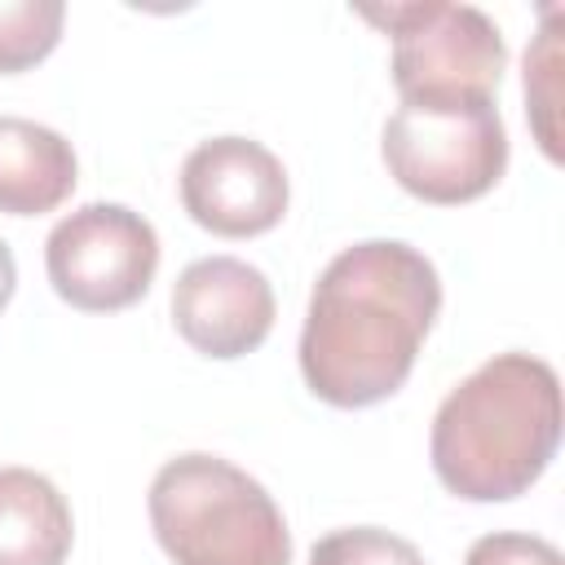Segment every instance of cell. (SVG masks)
Masks as SVG:
<instances>
[{
  "label": "cell",
  "mask_w": 565,
  "mask_h": 565,
  "mask_svg": "<svg viewBox=\"0 0 565 565\" xmlns=\"http://www.w3.org/2000/svg\"><path fill=\"white\" fill-rule=\"evenodd\" d=\"M463 565H565L556 543L539 539V534H516V530H494V534H481Z\"/></svg>",
  "instance_id": "cell-14"
},
{
  "label": "cell",
  "mask_w": 565,
  "mask_h": 565,
  "mask_svg": "<svg viewBox=\"0 0 565 565\" xmlns=\"http://www.w3.org/2000/svg\"><path fill=\"white\" fill-rule=\"evenodd\" d=\"M150 530L172 565H291L274 494L221 455H177L150 481Z\"/></svg>",
  "instance_id": "cell-3"
},
{
  "label": "cell",
  "mask_w": 565,
  "mask_h": 565,
  "mask_svg": "<svg viewBox=\"0 0 565 565\" xmlns=\"http://www.w3.org/2000/svg\"><path fill=\"white\" fill-rule=\"evenodd\" d=\"M552 18H556V9H547V26L539 31L534 49L525 53V102H530V119H534L539 146L556 163L561 159V141H556V66H561V53H556Z\"/></svg>",
  "instance_id": "cell-13"
},
{
  "label": "cell",
  "mask_w": 565,
  "mask_h": 565,
  "mask_svg": "<svg viewBox=\"0 0 565 565\" xmlns=\"http://www.w3.org/2000/svg\"><path fill=\"white\" fill-rule=\"evenodd\" d=\"M75 516L62 490L35 468H0V565H62Z\"/></svg>",
  "instance_id": "cell-10"
},
{
  "label": "cell",
  "mask_w": 565,
  "mask_h": 565,
  "mask_svg": "<svg viewBox=\"0 0 565 565\" xmlns=\"http://www.w3.org/2000/svg\"><path fill=\"white\" fill-rule=\"evenodd\" d=\"M44 269L71 309L119 313L150 291L159 269V234L124 203H84L53 225Z\"/></svg>",
  "instance_id": "cell-6"
},
{
  "label": "cell",
  "mask_w": 565,
  "mask_h": 565,
  "mask_svg": "<svg viewBox=\"0 0 565 565\" xmlns=\"http://www.w3.org/2000/svg\"><path fill=\"white\" fill-rule=\"evenodd\" d=\"M287 168L252 137L199 141L181 163V207L221 238H256L287 212Z\"/></svg>",
  "instance_id": "cell-7"
},
{
  "label": "cell",
  "mask_w": 565,
  "mask_h": 565,
  "mask_svg": "<svg viewBox=\"0 0 565 565\" xmlns=\"http://www.w3.org/2000/svg\"><path fill=\"white\" fill-rule=\"evenodd\" d=\"M309 565H424V556L402 534H388L380 525H349L318 539Z\"/></svg>",
  "instance_id": "cell-12"
},
{
  "label": "cell",
  "mask_w": 565,
  "mask_h": 565,
  "mask_svg": "<svg viewBox=\"0 0 565 565\" xmlns=\"http://www.w3.org/2000/svg\"><path fill=\"white\" fill-rule=\"evenodd\" d=\"M79 163L62 132L22 115H0V212L44 216L71 199Z\"/></svg>",
  "instance_id": "cell-9"
},
{
  "label": "cell",
  "mask_w": 565,
  "mask_h": 565,
  "mask_svg": "<svg viewBox=\"0 0 565 565\" xmlns=\"http://www.w3.org/2000/svg\"><path fill=\"white\" fill-rule=\"evenodd\" d=\"M441 309L433 260L397 238L344 247L313 282L300 375L309 393L340 411H362L393 397Z\"/></svg>",
  "instance_id": "cell-1"
},
{
  "label": "cell",
  "mask_w": 565,
  "mask_h": 565,
  "mask_svg": "<svg viewBox=\"0 0 565 565\" xmlns=\"http://www.w3.org/2000/svg\"><path fill=\"white\" fill-rule=\"evenodd\" d=\"M380 154L406 194L455 207L499 185L508 132L494 97H415L388 115Z\"/></svg>",
  "instance_id": "cell-4"
},
{
  "label": "cell",
  "mask_w": 565,
  "mask_h": 565,
  "mask_svg": "<svg viewBox=\"0 0 565 565\" xmlns=\"http://www.w3.org/2000/svg\"><path fill=\"white\" fill-rule=\"evenodd\" d=\"M561 446V380L534 353H494L433 415V472L468 503L525 494Z\"/></svg>",
  "instance_id": "cell-2"
},
{
  "label": "cell",
  "mask_w": 565,
  "mask_h": 565,
  "mask_svg": "<svg viewBox=\"0 0 565 565\" xmlns=\"http://www.w3.org/2000/svg\"><path fill=\"white\" fill-rule=\"evenodd\" d=\"M172 322L203 358H243L274 331V287L238 256H203L172 287Z\"/></svg>",
  "instance_id": "cell-8"
},
{
  "label": "cell",
  "mask_w": 565,
  "mask_h": 565,
  "mask_svg": "<svg viewBox=\"0 0 565 565\" xmlns=\"http://www.w3.org/2000/svg\"><path fill=\"white\" fill-rule=\"evenodd\" d=\"M66 4L57 0H0V75L31 71L62 40Z\"/></svg>",
  "instance_id": "cell-11"
},
{
  "label": "cell",
  "mask_w": 565,
  "mask_h": 565,
  "mask_svg": "<svg viewBox=\"0 0 565 565\" xmlns=\"http://www.w3.org/2000/svg\"><path fill=\"white\" fill-rule=\"evenodd\" d=\"M13 287H18V265H13L9 243L0 238V313H4V309H9V300H13Z\"/></svg>",
  "instance_id": "cell-15"
},
{
  "label": "cell",
  "mask_w": 565,
  "mask_h": 565,
  "mask_svg": "<svg viewBox=\"0 0 565 565\" xmlns=\"http://www.w3.org/2000/svg\"><path fill=\"white\" fill-rule=\"evenodd\" d=\"M366 22L393 40V84L402 102L415 97H494L508 44L494 18L477 4L406 0V4H362Z\"/></svg>",
  "instance_id": "cell-5"
}]
</instances>
